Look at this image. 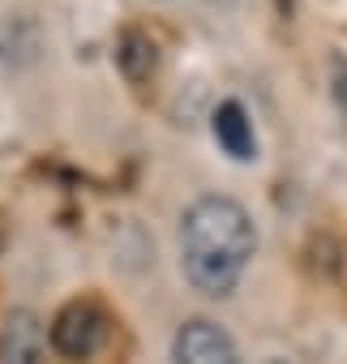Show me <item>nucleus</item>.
<instances>
[{
  "label": "nucleus",
  "mask_w": 347,
  "mask_h": 364,
  "mask_svg": "<svg viewBox=\"0 0 347 364\" xmlns=\"http://www.w3.org/2000/svg\"><path fill=\"white\" fill-rule=\"evenodd\" d=\"M257 253V228L236 198L206 193L181 215V270L202 296H232Z\"/></svg>",
  "instance_id": "f257e3e1"
},
{
  "label": "nucleus",
  "mask_w": 347,
  "mask_h": 364,
  "mask_svg": "<svg viewBox=\"0 0 347 364\" xmlns=\"http://www.w3.org/2000/svg\"><path fill=\"white\" fill-rule=\"evenodd\" d=\"M266 364H287V360H266Z\"/></svg>",
  "instance_id": "0eeeda50"
},
{
  "label": "nucleus",
  "mask_w": 347,
  "mask_h": 364,
  "mask_svg": "<svg viewBox=\"0 0 347 364\" xmlns=\"http://www.w3.org/2000/svg\"><path fill=\"white\" fill-rule=\"evenodd\" d=\"M0 364H43V321L31 309H14L0 330Z\"/></svg>",
  "instance_id": "20e7f679"
},
{
  "label": "nucleus",
  "mask_w": 347,
  "mask_h": 364,
  "mask_svg": "<svg viewBox=\"0 0 347 364\" xmlns=\"http://www.w3.org/2000/svg\"><path fill=\"white\" fill-rule=\"evenodd\" d=\"M116 65L129 82H146L159 65V52H154V39L146 31H124L120 43H116Z\"/></svg>",
  "instance_id": "423d86ee"
},
{
  "label": "nucleus",
  "mask_w": 347,
  "mask_h": 364,
  "mask_svg": "<svg viewBox=\"0 0 347 364\" xmlns=\"http://www.w3.org/2000/svg\"><path fill=\"white\" fill-rule=\"evenodd\" d=\"M210 133H215L219 150H223V154H232L236 163L257 159V133H253V120H249L245 103H236V99L219 103V107H215V116H210Z\"/></svg>",
  "instance_id": "39448f33"
},
{
  "label": "nucleus",
  "mask_w": 347,
  "mask_h": 364,
  "mask_svg": "<svg viewBox=\"0 0 347 364\" xmlns=\"http://www.w3.org/2000/svg\"><path fill=\"white\" fill-rule=\"evenodd\" d=\"M171 360L176 364H245L232 334L206 317H193L171 334Z\"/></svg>",
  "instance_id": "7ed1b4c3"
},
{
  "label": "nucleus",
  "mask_w": 347,
  "mask_h": 364,
  "mask_svg": "<svg viewBox=\"0 0 347 364\" xmlns=\"http://www.w3.org/2000/svg\"><path fill=\"white\" fill-rule=\"evenodd\" d=\"M107 334H112V317H107V309H103L99 300H90V296L69 300V304L52 317V326H48V343H52V351L65 355V360H90V355L107 343Z\"/></svg>",
  "instance_id": "f03ea898"
}]
</instances>
